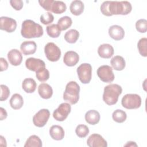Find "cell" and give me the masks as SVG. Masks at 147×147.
Instances as JSON below:
<instances>
[{"instance_id": "1", "label": "cell", "mask_w": 147, "mask_h": 147, "mask_svg": "<svg viewBox=\"0 0 147 147\" xmlns=\"http://www.w3.org/2000/svg\"><path fill=\"white\" fill-rule=\"evenodd\" d=\"M102 13L106 16L113 15H127L132 10L128 1H105L100 7Z\"/></svg>"}, {"instance_id": "2", "label": "cell", "mask_w": 147, "mask_h": 147, "mask_svg": "<svg viewBox=\"0 0 147 147\" xmlns=\"http://www.w3.org/2000/svg\"><path fill=\"white\" fill-rule=\"evenodd\" d=\"M22 36L25 38L40 37L43 35L42 27L31 20H26L22 24Z\"/></svg>"}, {"instance_id": "3", "label": "cell", "mask_w": 147, "mask_h": 147, "mask_svg": "<svg viewBox=\"0 0 147 147\" xmlns=\"http://www.w3.org/2000/svg\"><path fill=\"white\" fill-rule=\"evenodd\" d=\"M122 91V87L117 84H110L104 88L103 100L108 105H115Z\"/></svg>"}, {"instance_id": "4", "label": "cell", "mask_w": 147, "mask_h": 147, "mask_svg": "<svg viewBox=\"0 0 147 147\" xmlns=\"http://www.w3.org/2000/svg\"><path fill=\"white\" fill-rule=\"evenodd\" d=\"M80 87L75 81L68 82L63 93V99L71 105L76 104L79 99Z\"/></svg>"}, {"instance_id": "5", "label": "cell", "mask_w": 147, "mask_h": 147, "mask_svg": "<svg viewBox=\"0 0 147 147\" xmlns=\"http://www.w3.org/2000/svg\"><path fill=\"white\" fill-rule=\"evenodd\" d=\"M121 104L127 109H138L141 106V98L138 94H127L123 96Z\"/></svg>"}, {"instance_id": "6", "label": "cell", "mask_w": 147, "mask_h": 147, "mask_svg": "<svg viewBox=\"0 0 147 147\" xmlns=\"http://www.w3.org/2000/svg\"><path fill=\"white\" fill-rule=\"evenodd\" d=\"M77 74L80 81L83 84L90 83L92 76V67L88 63H83L77 68Z\"/></svg>"}, {"instance_id": "7", "label": "cell", "mask_w": 147, "mask_h": 147, "mask_svg": "<svg viewBox=\"0 0 147 147\" xmlns=\"http://www.w3.org/2000/svg\"><path fill=\"white\" fill-rule=\"evenodd\" d=\"M44 52L48 60L52 62L58 61L61 56L60 48L53 42H48L45 45Z\"/></svg>"}, {"instance_id": "8", "label": "cell", "mask_w": 147, "mask_h": 147, "mask_svg": "<svg viewBox=\"0 0 147 147\" xmlns=\"http://www.w3.org/2000/svg\"><path fill=\"white\" fill-rule=\"evenodd\" d=\"M96 72L99 79L103 82L111 83L114 80L113 68L109 65H103L99 67Z\"/></svg>"}, {"instance_id": "9", "label": "cell", "mask_w": 147, "mask_h": 147, "mask_svg": "<svg viewBox=\"0 0 147 147\" xmlns=\"http://www.w3.org/2000/svg\"><path fill=\"white\" fill-rule=\"evenodd\" d=\"M71 110V105L68 103H63L53 111V117L58 121H63L68 117Z\"/></svg>"}, {"instance_id": "10", "label": "cell", "mask_w": 147, "mask_h": 147, "mask_svg": "<svg viewBox=\"0 0 147 147\" xmlns=\"http://www.w3.org/2000/svg\"><path fill=\"white\" fill-rule=\"evenodd\" d=\"M49 117L50 112L48 109H41L33 116V122L37 127H43L47 123Z\"/></svg>"}, {"instance_id": "11", "label": "cell", "mask_w": 147, "mask_h": 147, "mask_svg": "<svg viewBox=\"0 0 147 147\" xmlns=\"http://www.w3.org/2000/svg\"><path fill=\"white\" fill-rule=\"evenodd\" d=\"M17 28L16 21L8 17H1L0 18V29L8 33L14 32Z\"/></svg>"}, {"instance_id": "12", "label": "cell", "mask_w": 147, "mask_h": 147, "mask_svg": "<svg viewBox=\"0 0 147 147\" xmlns=\"http://www.w3.org/2000/svg\"><path fill=\"white\" fill-rule=\"evenodd\" d=\"M87 144L90 147H107V141L98 134H91L87 141Z\"/></svg>"}, {"instance_id": "13", "label": "cell", "mask_w": 147, "mask_h": 147, "mask_svg": "<svg viewBox=\"0 0 147 147\" xmlns=\"http://www.w3.org/2000/svg\"><path fill=\"white\" fill-rule=\"evenodd\" d=\"M25 66L29 70L36 72L39 69L45 67V63L40 59L29 57L25 61Z\"/></svg>"}, {"instance_id": "14", "label": "cell", "mask_w": 147, "mask_h": 147, "mask_svg": "<svg viewBox=\"0 0 147 147\" xmlns=\"http://www.w3.org/2000/svg\"><path fill=\"white\" fill-rule=\"evenodd\" d=\"M7 58L10 63L14 66L20 65L22 61L21 53L16 49H13L8 52Z\"/></svg>"}, {"instance_id": "15", "label": "cell", "mask_w": 147, "mask_h": 147, "mask_svg": "<svg viewBox=\"0 0 147 147\" xmlns=\"http://www.w3.org/2000/svg\"><path fill=\"white\" fill-rule=\"evenodd\" d=\"M109 34L113 39L118 41L123 39L124 37L125 31L121 26L114 25L109 28Z\"/></svg>"}, {"instance_id": "16", "label": "cell", "mask_w": 147, "mask_h": 147, "mask_svg": "<svg viewBox=\"0 0 147 147\" xmlns=\"http://www.w3.org/2000/svg\"><path fill=\"white\" fill-rule=\"evenodd\" d=\"M79 60V56L78 54L72 51H67L64 56L63 61L64 64L69 67L75 65Z\"/></svg>"}, {"instance_id": "17", "label": "cell", "mask_w": 147, "mask_h": 147, "mask_svg": "<svg viewBox=\"0 0 147 147\" xmlns=\"http://www.w3.org/2000/svg\"><path fill=\"white\" fill-rule=\"evenodd\" d=\"M99 56L104 59H109L114 55V48L109 44H103L98 49Z\"/></svg>"}, {"instance_id": "18", "label": "cell", "mask_w": 147, "mask_h": 147, "mask_svg": "<svg viewBox=\"0 0 147 147\" xmlns=\"http://www.w3.org/2000/svg\"><path fill=\"white\" fill-rule=\"evenodd\" d=\"M20 49L24 55H32L36 52L37 45L33 41H25L21 44Z\"/></svg>"}, {"instance_id": "19", "label": "cell", "mask_w": 147, "mask_h": 147, "mask_svg": "<svg viewBox=\"0 0 147 147\" xmlns=\"http://www.w3.org/2000/svg\"><path fill=\"white\" fill-rule=\"evenodd\" d=\"M38 92L40 96L43 99H49L53 94V90L50 85L47 83H41L38 86Z\"/></svg>"}, {"instance_id": "20", "label": "cell", "mask_w": 147, "mask_h": 147, "mask_svg": "<svg viewBox=\"0 0 147 147\" xmlns=\"http://www.w3.org/2000/svg\"><path fill=\"white\" fill-rule=\"evenodd\" d=\"M49 134L51 138L55 140H61L64 137V130L59 125H53L49 129Z\"/></svg>"}, {"instance_id": "21", "label": "cell", "mask_w": 147, "mask_h": 147, "mask_svg": "<svg viewBox=\"0 0 147 147\" xmlns=\"http://www.w3.org/2000/svg\"><path fill=\"white\" fill-rule=\"evenodd\" d=\"M100 114L95 110H90L85 114L86 121L90 125H96L100 121Z\"/></svg>"}, {"instance_id": "22", "label": "cell", "mask_w": 147, "mask_h": 147, "mask_svg": "<svg viewBox=\"0 0 147 147\" xmlns=\"http://www.w3.org/2000/svg\"><path fill=\"white\" fill-rule=\"evenodd\" d=\"M84 8V3L80 0H75L72 1L69 6L70 11L75 16L80 15L83 13Z\"/></svg>"}, {"instance_id": "23", "label": "cell", "mask_w": 147, "mask_h": 147, "mask_svg": "<svg viewBox=\"0 0 147 147\" xmlns=\"http://www.w3.org/2000/svg\"><path fill=\"white\" fill-rule=\"evenodd\" d=\"M110 64L112 67L117 71L123 70L126 65L125 59L121 56H115L110 60Z\"/></svg>"}, {"instance_id": "24", "label": "cell", "mask_w": 147, "mask_h": 147, "mask_svg": "<svg viewBox=\"0 0 147 147\" xmlns=\"http://www.w3.org/2000/svg\"><path fill=\"white\" fill-rule=\"evenodd\" d=\"M36 86V82L33 79L30 78L25 79L22 83L23 90L27 93H32L34 92Z\"/></svg>"}, {"instance_id": "25", "label": "cell", "mask_w": 147, "mask_h": 147, "mask_svg": "<svg viewBox=\"0 0 147 147\" xmlns=\"http://www.w3.org/2000/svg\"><path fill=\"white\" fill-rule=\"evenodd\" d=\"M9 102L12 109L14 110H18L22 107L24 104V99L20 94H14L11 97Z\"/></svg>"}, {"instance_id": "26", "label": "cell", "mask_w": 147, "mask_h": 147, "mask_svg": "<svg viewBox=\"0 0 147 147\" xmlns=\"http://www.w3.org/2000/svg\"><path fill=\"white\" fill-rule=\"evenodd\" d=\"M79 37V33L76 29H70L64 34L65 40L70 44H74L76 42Z\"/></svg>"}, {"instance_id": "27", "label": "cell", "mask_w": 147, "mask_h": 147, "mask_svg": "<svg viewBox=\"0 0 147 147\" xmlns=\"http://www.w3.org/2000/svg\"><path fill=\"white\" fill-rule=\"evenodd\" d=\"M42 145V141L39 137L36 135L30 136L26 140L25 147H41Z\"/></svg>"}, {"instance_id": "28", "label": "cell", "mask_w": 147, "mask_h": 147, "mask_svg": "<svg viewBox=\"0 0 147 147\" xmlns=\"http://www.w3.org/2000/svg\"><path fill=\"white\" fill-rule=\"evenodd\" d=\"M67 9L66 5L63 1H54L51 8V12L55 14H61L65 11Z\"/></svg>"}, {"instance_id": "29", "label": "cell", "mask_w": 147, "mask_h": 147, "mask_svg": "<svg viewBox=\"0 0 147 147\" xmlns=\"http://www.w3.org/2000/svg\"><path fill=\"white\" fill-rule=\"evenodd\" d=\"M46 30L48 35L52 38L58 37L61 33V30L57 24H52L47 26Z\"/></svg>"}, {"instance_id": "30", "label": "cell", "mask_w": 147, "mask_h": 147, "mask_svg": "<svg viewBox=\"0 0 147 147\" xmlns=\"http://www.w3.org/2000/svg\"><path fill=\"white\" fill-rule=\"evenodd\" d=\"M72 24V19L68 16H64L60 18L58 22L57 25L61 30H65L69 28Z\"/></svg>"}, {"instance_id": "31", "label": "cell", "mask_w": 147, "mask_h": 147, "mask_svg": "<svg viewBox=\"0 0 147 147\" xmlns=\"http://www.w3.org/2000/svg\"><path fill=\"white\" fill-rule=\"evenodd\" d=\"M112 118L115 122L117 123H122L126 119L127 115L125 111L120 109H117L113 113Z\"/></svg>"}, {"instance_id": "32", "label": "cell", "mask_w": 147, "mask_h": 147, "mask_svg": "<svg viewBox=\"0 0 147 147\" xmlns=\"http://www.w3.org/2000/svg\"><path fill=\"white\" fill-rule=\"evenodd\" d=\"M36 76L40 82H45L49 78V72L45 67H43L36 72Z\"/></svg>"}, {"instance_id": "33", "label": "cell", "mask_w": 147, "mask_h": 147, "mask_svg": "<svg viewBox=\"0 0 147 147\" xmlns=\"http://www.w3.org/2000/svg\"><path fill=\"white\" fill-rule=\"evenodd\" d=\"M137 48L140 54L144 56H147V38L145 37L141 38L138 42Z\"/></svg>"}, {"instance_id": "34", "label": "cell", "mask_w": 147, "mask_h": 147, "mask_svg": "<svg viewBox=\"0 0 147 147\" xmlns=\"http://www.w3.org/2000/svg\"><path fill=\"white\" fill-rule=\"evenodd\" d=\"M76 135L80 138L86 137L89 133V129L87 126L85 125H79L75 129Z\"/></svg>"}, {"instance_id": "35", "label": "cell", "mask_w": 147, "mask_h": 147, "mask_svg": "<svg viewBox=\"0 0 147 147\" xmlns=\"http://www.w3.org/2000/svg\"><path fill=\"white\" fill-rule=\"evenodd\" d=\"M136 28L140 33H145L147 30V21L145 19H140L136 23Z\"/></svg>"}, {"instance_id": "36", "label": "cell", "mask_w": 147, "mask_h": 147, "mask_svg": "<svg viewBox=\"0 0 147 147\" xmlns=\"http://www.w3.org/2000/svg\"><path fill=\"white\" fill-rule=\"evenodd\" d=\"M54 20V17L51 12H47L42 14L40 17V21L44 25H48L52 23Z\"/></svg>"}, {"instance_id": "37", "label": "cell", "mask_w": 147, "mask_h": 147, "mask_svg": "<svg viewBox=\"0 0 147 147\" xmlns=\"http://www.w3.org/2000/svg\"><path fill=\"white\" fill-rule=\"evenodd\" d=\"M1 88V96L0 100L4 101L6 100L10 95V90L9 88L4 84H1L0 86Z\"/></svg>"}, {"instance_id": "38", "label": "cell", "mask_w": 147, "mask_h": 147, "mask_svg": "<svg viewBox=\"0 0 147 147\" xmlns=\"http://www.w3.org/2000/svg\"><path fill=\"white\" fill-rule=\"evenodd\" d=\"M54 2V0H39L38 3L40 6H42L44 10L51 11L52 5Z\"/></svg>"}, {"instance_id": "39", "label": "cell", "mask_w": 147, "mask_h": 147, "mask_svg": "<svg viewBox=\"0 0 147 147\" xmlns=\"http://www.w3.org/2000/svg\"><path fill=\"white\" fill-rule=\"evenodd\" d=\"M11 6L16 10H20L23 7V2L21 0H11L10 1Z\"/></svg>"}, {"instance_id": "40", "label": "cell", "mask_w": 147, "mask_h": 147, "mask_svg": "<svg viewBox=\"0 0 147 147\" xmlns=\"http://www.w3.org/2000/svg\"><path fill=\"white\" fill-rule=\"evenodd\" d=\"M1 61V71H5L8 68V63L5 59L3 57H1L0 59Z\"/></svg>"}, {"instance_id": "41", "label": "cell", "mask_w": 147, "mask_h": 147, "mask_svg": "<svg viewBox=\"0 0 147 147\" xmlns=\"http://www.w3.org/2000/svg\"><path fill=\"white\" fill-rule=\"evenodd\" d=\"M0 119L1 121L5 119L6 118L7 116V114L6 111L2 107L0 108Z\"/></svg>"}, {"instance_id": "42", "label": "cell", "mask_w": 147, "mask_h": 147, "mask_svg": "<svg viewBox=\"0 0 147 147\" xmlns=\"http://www.w3.org/2000/svg\"><path fill=\"white\" fill-rule=\"evenodd\" d=\"M125 146H137V144L134 142H133V141H129V142H127V143L125 145Z\"/></svg>"}]
</instances>
